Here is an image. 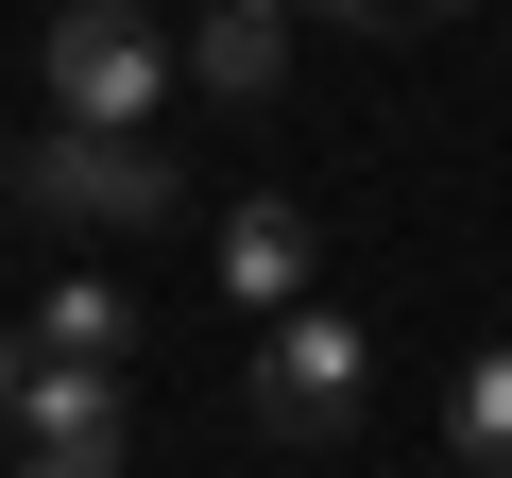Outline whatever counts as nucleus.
<instances>
[{"instance_id":"nucleus-2","label":"nucleus","mask_w":512,"mask_h":478,"mask_svg":"<svg viewBox=\"0 0 512 478\" xmlns=\"http://www.w3.org/2000/svg\"><path fill=\"white\" fill-rule=\"evenodd\" d=\"M256 427H274V444H342L359 427V393H376V342L342 325V308H274V342H256Z\"/></svg>"},{"instance_id":"nucleus-4","label":"nucleus","mask_w":512,"mask_h":478,"mask_svg":"<svg viewBox=\"0 0 512 478\" xmlns=\"http://www.w3.org/2000/svg\"><path fill=\"white\" fill-rule=\"evenodd\" d=\"M18 461H35V478H120V461H137V393H120V359H35V393H18Z\"/></svg>"},{"instance_id":"nucleus-1","label":"nucleus","mask_w":512,"mask_h":478,"mask_svg":"<svg viewBox=\"0 0 512 478\" xmlns=\"http://www.w3.org/2000/svg\"><path fill=\"white\" fill-rule=\"evenodd\" d=\"M18 188H35L52 222H86V239H137V222H171V154H154V137H120V120H35Z\"/></svg>"},{"instance_id":"nucleus-7","label":"nucleus","mask_w":512,"mask_h":478,"mask_svg":"<svg viewBox=\"0 0 512 478\" xmlns=\"http://www.w3.org/2000/svg\"><path fill=\"white\" fill-rule=\"evenodd\" d=\"M35 359H137V308H120L103 274H69V291H35Z\"/></svg>"},{"instance_id":"nucleus-11","label":"nucleus","mask_w":512,"mask_h":478,"mask_svg":"<svg viewBox=\"0 0 512 478\" xmlns=\"http://www.w3.org/2000/svg\"><path fill=\"white\" fill-rule=\"evenodd\" d=\"M0 205H18V137H0Z\"/></svg>"},{"instance_id":"nucleus-8","label":"nucleus","mask_w":512,"mask_h":478,"mask_svg":"<svg viewBox=\"0 0 512 478\" xmlns=\"http://www.w3.org/2000/svg\"><path fill=\"white\" fill-rule=\"evenodd\" d=\"M444 444H461V478H512V342H495V359H461V393H444Z\"/></svg>"},{"instance_id":"nucleus-9","label":"nucleus","mask_w":512,"mask_h":478,"mask_svg":"<svg viewBox=\"0 0 512 478\" xmlns=\"http://www.w3.org/2000/svg\"><path fill=\"white\" fill-rule=\"evenodd\" d=\"M18 393H35V325H0V444H18Z\"/></svg>"},{"instance_id":"nucleus-6","label":"nucleus","mask_w":512,"mask_h":478,"mask_svg":"<svg viewBox=\"0 0 512 478\" xmlns=\"http://www.w3.org/2000/svg\"><path fill=\"white\" fill-rule=\"evenodd\" d=\"M308 257H325V222H308V205H239V222H222V291H239V308H291Z\"/></svg>"},{"instance_id":"nucleus-10","label":"nucleus","mask_w":512,"mask_h":478,"mask_svg":"<svg viewBox=\"0 0 512 478\" xmlns=\"http://www.w3.org/2000/svg\"><path fill=\"white\" fill-rule=\"evenodd\" d=\"M410 18H461V0H376V35H410Z\"/></svg>"},{"instance_id":"nucleus-3","label":"nucleus","mask_w":512,"mask_h":478,"mask_svg":"<svg viewBox=\"0 0 512 478\" xmlns=\"http://www.w3.org/2000/svg\"><path fill=\"white\" fill-rule=\"evenodd\" d=\"M171 103V35L137 18V0H69V18H52V120H154Z\"/></svg>"},{"instance_id":"nucleus-5","label":"nucleus","mask_w":512,"mask_h":478,"mask_svg":"<svg viewBox=\"0 0 512 478\" xmlns=\"http://www.w3.org/2000/svg\"><path fill=\"white\" fill-rule=\"evenodd\" d=\"M188 86L205 103H274L291 86V18H274V0H205V18H188Z\"/></svg>"}]
</instances>
